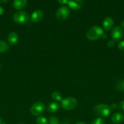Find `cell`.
<instances>
[{
    "mask_svg": "<svg viewBox=\"0 0 124 124\" xmlns=\"http://www.w3.org/2000/svg\"><path fill=\"white\" fill-rule=\"evenodd\" d=\"M104 34L103 29L100 27L96 25L89 28L87 30L86 36L90 41H96L100 37H102Z\"/></svg>",
    "mask_w": 124,
    "mask_h": 124,
    "instance_id": "cell-1",
    "label": "cell"
},
{
    "mask_svg": "<svg viewBox=\"0 0 124 124\" xmlns=\"http://www.w3.org/2000/svg\"><path fill=\"white\" fill-rule=\"evenodd\" d=\"M93 111L96 115L101 117H108L111 113V108L105 104H98L94 107Z\"/></svg>",
    "mask_w": 124,
    "mask_h": 124,
    "instance_id": "cell-2",
    "label": "cell"
},
{
    "mask_svg": "<svg viewBox=\"0 0 124 124\" xmlns=\"http://www.w3.org/2000/svg\"><path fill=\"white\" fill-rule=\"evenodd\" d=\"M13 19L15 23L18 24H26L29 22V15L25 11H18L15 13Z\"/></svg>",
    "mask_w": 124,
    "mask_h": 124,
    "instance_id": "cell-3",
    "label": "cell"
},
{
    "mask_svg": "<svg viewBox=\"0 0 124 124\" xmlns=\"http://www.w3.org/2000/svg\"><path fill=\"white\" fill-rule=\"evenodd\" d=\"M61 102L62 108L66 110H71L74 109L77 105V100L72 97H69L63 99Z\"/></svg>",
    "mask_w": 124,
    "mask_h": 124,
    "instance_id": "cell-4",
    "label": "cell"
},
{
    "mask_svg": "<svg viewBox=\"0 0 124 124\" xmlns=\"http://www.w3.org/2000/svg\"><path fill=\"white\" fill-rule=\"evenodd\" d=\"M44 104L41 102H36L30 108V112L34 116H39L44 112Z\"/></svg>",
    "mask_w": 124,
    "mask_h": 124,
    "instance_id": "cell-5",
    "label": "cell"
},
{
    "mask_svg": "<svg viewBox=\"0 0 124 124\" xmlns=\"http://www.w3.org/2000/svg\"><path fill=\"white\" fill-rule=\"evenodd\" d=\"M69 15V9L66 6L61 7L56 12V17L59 21H64Z\"/></svg>",
    "mask_w": 124,
    "mask_h": 124,
    "instance_id": "cell-6",
    "label": "cell"
},
{
    "mask_svg": "<svg viewBox=\"0 0 124 124\" xmlns=\"http://www.w3.org/2000/svg\"><path fill=\"white\" fill-rule=\"evenodd\" d=\"M111 38L115 42L120 41L122 39L124 36V31H123L122 29L119 26H116L112 29Z\"/></svg>",
    "mask_w": 124,
    "mask_h": 124,
    "instance_id": "cell-7",
    "label": "cell"
},
{
    "mask_svg": "<svg viewBox=\"0 0 124 124\" xmlns=\"http://www.w3.org/2000/svg\"><path fill=\"white\" fill-rule=\"evenodd\" d=\"M44 17L43 12L41 10H36L30 16V21L33 23H38L43 19Z\"/></svg>",
    "mask_w": 124,
    "mask_h": 124,
    "instance_id": "cell-8",
    "label": "cell"
},
{
    "mask_svg": "<svg viewBox=\"0 0 124 124\" xmlns=\"http://www.w3.org/2000/svg\"><path fill=\"white\" fill-rule=\"evenodd\" d=\"M69 7L74 10H79L83 6L82 0H69Z\"/></svg>",
    "mask_w": 124,
    "mask_h": 124,
    "instance_id": "cell-9",
    "label": "cell"
},
{
    "mask_svg": "<svg viewBox=\"0 0 124 124\" xmlns=\"http://www.w3.org/2000/svg\"><path fill=\"white\" fill-rule=\"evenodd\" d=\"M18 39H19V36L17 32L12 31L9 34L8 37H7V41H8L9 44L10 46L16 44L18 41Z\"/></svg>",
    "mask_w": 124,
    "mask_h": 124,
    "instance_id": "cell-10",
    "label": "cell"
},
{
    "mask_svg": "<svg viewBox=\"0 0 124 124\" xmlns=\"http://www.w3.org/2000/svg\"><path fill=\"white\" fill-rule=\"evenodd\" d=\"M114 25V20L111 17H106L105 19L103 20V27L105 30H111Z\"/></svg>",
    "mask_w": 124,
    "mask_h": 124,
    "instance_id": "cell-11",
    "label": "cell"
},
{
    "mask_svg": "<svg viewBox=\"0 0 124 124\" xmlns=\"http://www.w3.org/2000/svg\"><path fill=\"white\" fill-rule=\"evenodd\" d=\"M111 121L113 123L119 124L124 121V116L120 113H115L112 116Z\"/></svg>",
    "mask_w": 124,
    "mask_h": 124,
    "instance_id": "cell-12",
    "label": "cell"
},
{
    "mask_svg": "<svg viewBox=\"0 0 124 124\" xmlns=\"http://www.w3.org/2000/svg\"><path fill=\"white\" fill-rule=\"evenodd\" d=\"M27 0H14L13 6L15 9L21 10L26 5Z\"/></svg>",
    "mask_w": 124,
    "mask_h": 124,
    "instance_id": "cell-13",
    "label": "cell"
},
{
    "mask_svg": "<svg viewBox=\"0 0 124 124\" xmlns=\"http://www.w3.org/2000/svg\"><path fill=\"white\" fill-rule=\"evenodd\" d=\"M47 110H48L49 112L52 113H56L59 110V105L57 102H51L48 105Z\"/></svg>",
    "mask_w": 124,
    "mask_h": 124,
    "instance_id": "cell-14",
    "label": "cell"
},
{
    "mask_svg": "<svg viewBox=\"0 0 124 124\" xmlns=\"http://www.w3.org/2000/svg\"><path fill=\"white\" fill-rule=\"evenodd\" d=\"M9 48V47L8 44L4 41L0 40V53L6 52L8 50Z\"/></svg>",
    "mask_w": 124,
    "mask_h": 124,
    "instance_id": "cell-15",
    "label": "cell"
},
{
    "mask_svg": "<svg viewBox=\"0 0 124 124\" xmlns=\"http://www.w3.org/2000/svg\"><path fill=\"white\" fill-rule=\"evenodd\" d=\"M115 88L119 92H124V80H119L115 84Z\"/></svg>",
    "mask_w": 124,
    "mask_h": 124,
    "instance_id": "cell-16",
    "label": "cell"
},
{
    "mask_svg": "<svg viewBox=\"0 0 124 124\" xmlns=\"http://www.w3.org/2000/svg\"><path fill=\"white\" fill-rule=\"evenodd\" d=\"M52 98L53 99V101H55L56 102H60L62 101L63 100V99H62V94L57 92H55L52 93Z\"/></svg>",
    "mask_w": 124,
    "mask_h": 124,
    "instance_id": "cell-17",
    "label": "cell"
},
{
    "mask_svg": "<svg viewBox=\"0 0 124 124\" xmlns=\"http://www.w3.org/2000/svg\"><path fill=\"white\" fill-rule=\"evenodd\" d=\"M36 124H47L48 121L47 119L44 116H40L36 118Z\"/></svg>",
    "mask_w": 124,
    "mask_h": 124,
    "instance_id": "cell-18",
    "label": "cell"
},
{
    "mask_svg": "<svg viewBox=\"0 0 124 124\" xmlns=\"http://www.w3.org/2000/svg\"><path fill=\"white\" fill-rule=\"evenodd\" d=\"M91 124H105V121L102 117H98L92 121Z\"/></svg>",
    "mask_w": 124,
    "mask_h": 124,
    "instance_id": "cell-19",
    "label": "cell"
},
{
    "mask_svg": "<svg viewBox=\"0 0 124 124\" xmlns=\"http://www.w3.org/2000/svg\"><path fill=\"white\" fill-rule=\"evenodd\" d=\"M49 124H59V121L58 118L55 116H52L49 119Z\"/></svg>",
    "mask_w": 124,
    "mask_h": 124,
    "instance_id": "cell-20",
    "label": "cell"
},
{
    "mask_svg": "<svg viewBox=\"0 0 124 124\" xmlns=\"http://www.w3.org/2000/svg\"><path fill=\"white\" fill-rule=\"evenodd\" d=\"M118 48L122 52H124V41H122L119 42L117 44Z\"/></svg>",
    "mask_w": 124,
    "mask_h": 124,
    "instance_id": "cell-21",
    "label": "cell"
},
{
    "mask_svg": "<svg viewBox=\"0 0 124 124\" xmlns=\"http://www.w3.org/2000/svg\"><path fill=\"white\" fill-rule=\"evenodd\" d=\"M118 108H119V110L120 111H124V101H122L119 103V105H118Z\"/></svg>",
    "mask_w": 124,
    "mask_h": 124,
    "instance_id": "cell-22",
    "label": "cell"
},
{
    "mask_svg": "<svg viewBox=\"0 0 124 124\" xmlns=\"http://www.w3.org/2000/svg\"><path fill=\"white\" fill-rule=\"evenodd\" d=\"M107 46L109 48H112V47H113L114 46V41L113 40H109L108 42V43H107Z\"/></svg>",
    "mask_w": 124,
    "mask_h": 124,
    "instance_id": "cell-23",
    "label": "cell"
},
{
    "mask_svg": "<svg viewBox=\"0 0 124 124\" xmlns=\"http://www.w3.org/2000/svg\"><path fill=\"white\" fill-rule=\"evenodd\" d=\"M57 1L61 4H67L69 2V0H57Z\"/></svg>",
    "mask_w": 124,
    "mask_h": 124,
    "instance_id": "cell-24",
    "label": "cell"
},
{
    "mask_svg": "<svg viewBox=\"0 0 124 124\" xmlns=\"http://www.w3.org/2000/svg\"><path fill=\"white\" fill-rule=\"evenodd\" d=\"M109 107H110L111 109H113V110H115V109H116L118 107V105H117V104H115V103H114V104H111V106Z\"/></svg>",
    "mask_w": 124,
    "mask_h": 124,
    "instance_id": "cell-25",
    "label": "cell"
},
{
    "mask_svg": "<svg viewBox=\"0 0 124 124\" xmlns=\"http://www.w3.org/2000/svg\"><path fill=\"white\" fill-rule=\"evenodd\" d=\"M4 13V9L1 7H0V15L3 14Z\"/></svg>",
    "mask_w": 124,
    "mask_h": 124,
    "instance_id": "cell-26",
    "label": "cell"
},
{
    "mask_svg": "<svg viewBox=\"0 0 124 124\" xmlns=\"http://www.w3.org/2000/svg\"><path fill=\"white\" fill-rule=\"evenodd\" d=\"M7 1H8V0H0V4L5 3V2H7Z\"/></svg>",
    "mask_w": 124,
    "mask_h": 124,
    "instance_id": "cell-27",
    "label": "cell"
},
{
    "mask_svg": "<svg viewBox=\"0 0 124 124\" xmlns=\"http://www.w3.org/2000/svg\"><path fill=\"white\" fill-rule=\"evenodd\" d=\"M0 124H6L4 121L2 119H0Z\"/></svg>",
    "mask_w": 124,
    "mask_h": 124,
    "instance_id": "cell-28",
    "label": "cell"
},
{
    "mask_svg": "<svg viewBox=\"0 0 124 124\" xmlns=\"http://www.w3.org/2000/svg\"><path fill=\"white\" fill-rule=\"evenodd\" d=\"M121 27L122 28V29H124V21H122L121 23Z\"/></svg>",
    "mask_w": 124,
    "mask_h": 124,
    "instance_id": "cell-29",
    "label": "cell"
},
{
    "mask_svg": "<svg viewBox=\"0 0 124 124\" xmlns=\"http://www.w3.org/2000/svg\"><path fill=\"white\" fill-rule=\"evenodd\" d=\"M62 124H70V123H69V121H64V122H63V123Z\"/></svg>",
    "mask_w": 124,
    "mask_h": 124,
    "instance_id": "cell-30",
    "label": "cell"
},
{
    "mask_svg": "<svg viewBox=\"0 0 124 124\" xmlns=\"http://www.w3.org/2000/svg\"><path fill=\"white\" fill-rule=\"evenodd\" d=\"M75 124H86L84 123V122H77V123H76Z\"/></svg>",
    "mask_w": 124,
    "mask_h": 124,
    "instance_id": "cell-31",
    "label": "cell"
},
{
    "mask_svg": "<svg viewBox=\"0 0 124 124\" xmlns=\"http://www.w3.org/2000/svg\"><path fill=\"white\" fill-rule=\"evenodd\" d=\"M22 124V123H21V124Z\"/></svg>",
    "mask_w": 124,
    "mask_h": 124,
    "instance_id": "cell-32",
    "label": "cell"
},
{
    "mask_svg": "<svg viewBox=\"0 0 124 124\" xmlns=\"http://www.w3.org/2000/svg\"><path fill=\"white\" fill-rule=\"evenodd\" d=\"M0 66H1V65H0Z\"/></svg>",
    "mask_w": 124,
    "mask_h": 124,
    "instance_id": "cell-33",
    "label": "cell"
}]
</instances>
